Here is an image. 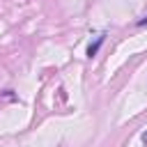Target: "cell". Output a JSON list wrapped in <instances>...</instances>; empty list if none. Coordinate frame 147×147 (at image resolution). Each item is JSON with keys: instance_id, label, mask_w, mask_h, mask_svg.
I'll use <instances>...</instances> for the list:
<instances>
[{"instance_id": "obj_1", "label": "cell", "mask_w": 147, "mask_h": 147, "mask_svg": "<svg viewBox=\"0 0 147 147\" xmlns=\"http://www.w3.org/2000/svg\"><path fill=\"white\" fill-rule=\"evenodd\" d=\"M103 39H106V34H99V37H96V41L87 46V57H94V55L99 53V48H101V44H103Z\"/></svg>"}, {"instance_id": "obj_2", "label": "cell", "mask_w": 147, "mask_h": 147, "mask_svg": "<svg viewBox=\"0 0 147 147\" xmlns=\"http://www.w3.org/2000/svg\"><path fill=\"white\" fill-rule=\"evenodd\" d=\"M142 25H147V16H145V18H140V21H138V28H142Z\"/></svg>"}, {"instance_id": "obj_3", "label": "cell", "mask_w": 147, "mask_h": 147, "mask_svg": "<svg viewBox=\"0 0 147 147\" xmlns=\"http://www.w3.org/2000/svg\"><path fill=\"white\" fill-rule=\"evenodd\" d=\"M140 140H142V145H145V147H147V131H145V133H142V136H140Z\"/></svg>"}]
</instances>
